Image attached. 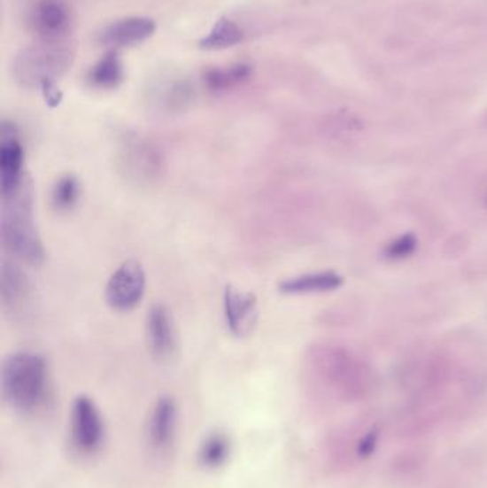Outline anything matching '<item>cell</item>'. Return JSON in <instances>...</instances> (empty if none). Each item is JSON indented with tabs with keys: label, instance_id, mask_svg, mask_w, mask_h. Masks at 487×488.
<instances>
[{
	"label": "cell",
	"instance_id": "obj_6",
	"mask_svg": "<svg viewBox=\"0 0 487 488\" xmlns=\"http://www.w3.org/2000/svg\"><path fill=\"white\" fill-rule=\"evenodd\" d=\"M179 406L174 397L160 396L149 411L146 441L151 452L166 454L176 443L179 431Z\"/></svg>",
	"mask_w": 487,
	"mask_h": 488
},
{
	"label": "cell",
	"instance_id": "obj_8",
	"mask_svg": "<svg viewBox=\"0 0 487 488\" xmlns=\"http://www.w3.org/2000/svg\"><path fill=\"white\" fill-rule=\"evenodd\" d=\"M72 16L63 0H41L32 13V26L42 42H63L71 30Z\"/></svg>",
	"mask_w": 487,
	"mask_h": 488
},
{
	"label": "cell",
	"instance_id": "obj_21",
	"mask_svg": "<svg viewBox=\"0 0 487 488\" xmlns=\"http://www.w3.org/2000/svg\"><path fill=\"white\" fill-rule=\"evenodd\" d=\"M379 430L370 429L359 438L354 447V454L358 455V459H367L376 450L377 443H379Z\"/></svg>",
	"mask_w": 487,
	"mask_h": 488
},
{
	"label": "cell",
	"instance_id": "obj_2",
	"mask_svg": "<svg viewBox=\"0 0 487 488\" xmlns=\"http://www.w3.org/2000/svg\"><path fill=\"white\" fill-rule=\"evenodd\" d=\"M2 237L4 247L29 265H41L44 259L42 240L34 221L29 188L23 183L19 190L4 198Z\"/></svg>",
	"mask_w": 487,
	"mask_h": 488
},
{
	"label": "cell",
	"instance_id": "obj_9",
	"mask_svg": "<svg viewBox=\"0 0 487 488\" xmlns=\"http://www.w3.org/2000/svg\"><path fill=\"white\" fill-rule=\"evenodd\" d=\"M146 334L151 356L159 361L174 359L177 350V334L174 319L166 307L153 306L146 319Z\"/></svg>",
	"mask_w": 487,
	"mask_h": 488
},
{
	"label": "cell",
	"instance_id": "obj_14",
	"mask_svg": "<svg viewBox=\"0 0 487 488\" xmlns=\"http://www.w3.org/2000/svg\"><path fill=\"white\" fill-rule=\"evenodd\" d=\"M344 284V277L336 272H316L295 275L283 280L279 290L284 294H319L337 290Z\"/></svg>",
	"mask_w": 487,
	"mask_h": 488
},
{
	"label": "cell",
	"instance_id": "obj_16",
	"mask_svg": "<svg viewBox=\"0 0 487 488\" xmlns=\"http://www.w3.org/2000/svg\"><path fill=\"white\" fill-rule=\"evenodd\" d=\"M90 86L102 90L118 88L123 81L122 60L115 50L109 51L99 62L89 70Z\"/></svg>",
	"mask_w": 487,
	"mask_h": 488
},
{
	"label": "cell",
	"instance_id": "obj_5",
	"mask_svg": "<svg viewBox=\"0 0 487 488\" xmlns=\"http://www.w3.org/2000/svg\"><path fill=\"white\" fill-rule=\"evenodd\" d=\"M146 275L142 266L128 260L111 275L106 286V301L113 310L130 312L143 298Z\"/></svg>",
	"mask_w": 487,
	"mask_h": 488
},
{
	"label": "cell",
	"instance_id": "obj_13",
	"mask_svg": "<svg viewBox=\"0 0 487 488\" xmlns=\"http://www.w3.org/2000/svg\"><path fill=\"white\" fill-rule=\"evenodd\" d=\"M232 454V437L223 430H214L200 441L196 459L204 470L218 471L229 462Z\"/></svg>",
	"mask_w": 487,
	"mask_h": 488
},
{
	"label": "cell",
	"instance_id": "obj_23",
	"mask_svg": "<svg viewBox=\"0 0 487 488\" xmlns=\"http://www.w3.org/2000/svg\"><path fill=\"white\" fill-rule=\"evenodd\" d=\"M41 90L49 106H59L60 102H62L63 93L60 92V89L56 85V81H43L41 85Z\"/></svg>",
	"mask_w": 487,
	"mask_h": 488
},
{
	"label": "cell",
	"instance_id": "obj_4",
	"mask_svg": "<svg viewBox=\"0 0 487 488\" xmlns=\"http://www.w3.org/2000/svg\"><path fill=\"white\" fill-rule=\"evenodd\" d=\"M104 414L93 399L81 394L72 403L69 414V443L76 454L93 457L106 445Z\"/></svg>",
	"mask_w": 487,
	"mask_h": 488
},
{
	"label": "cell",
	"instance_id": "obj_1",
	"mask_svg": "<svg viewBox=\"0 0 487 488\" xmlns=\"http://www.w3.org/2000/svg\"><path fill=\"white\" fill-rule=\"evenodd\" d=\"M0 387L9 407L20 414H35L52 397L48 361L34 352H18L4 359Z\"/></svg>",
	"mask_w": 487,
	"mask_h": 488
},
{
	"label": "cell",
	"instance_id": "obj_18",
	"mask_svg": "<svg viewBox=\"0 0 487 488\" xmlns=\"http://www.w3.org/2000/svg\"><path fill=\"white\" fill-rule=\"evenodd\" d=\"M27 275L18 266L4 261L2 268V298L4 305L12 307L20 305L27 298Z\"/></svg>",
	"mask_w": 487,
	"mask_h": 488
},
{
	"label": "cell",
	"instance_id": "obj_3",
	"mask_svg": "<svg viewBox=\"0 0 487 488\" xmlns=\"http://www.w3.org/2000/svg\"><path fill=\"white\" fill-rule=\"evenodd\" d=\"M74 50L67 42H42L23 49L15 60V76L23 86H37L56 81L71 67Z\"/></svg>",
	"mask_w": 487,
	"mask_h": 488
},
{
	"label": "cell",
	"instance_id": "obj_12",
	"mask_svg": "<svg viewBox=\"0 0 487 488\" xmlns=\"http://www.w3.org/2000/svg\"><path fill=\"white\" fill-rule=\"evenodd\" d=\"M156 32V23L149 18H126L106 26L99 42L107 48H125L148 41Z\"/></svg>",
	"mask_w": 487,
	"mask_h": 488
},
{
	"label": "cell",
	"instance_id": "obj_7",
	"mask_svg": "<svg viewBox=\"0 0 487 488\" xmlns=\"http://www.w3.org/2000/svg\"><path fill=\"white\" fill-rule=\"evenodd\" d=\"M25 151L19 140L18 128L11 121H4L0 137V190L8 198L20 189L23 180Z\"/></svg>",
	"mask_w": 487,
	"mask_h": 488
},
{
	"label": "cell",
	"instance_id": "obj_17",
	"mask_svg": "<svg viewBox=\"0 0 487 488\" xmlns=\"http://www.w3.org/2000/svg\"><path fill=\"white\" fill-rule=\"evenodd\" d=\"M244 41V30L229 18L218 19L211 32L199 42L204 50H225Z\"/></svg>",
	"mask_w": 487,
	"mask_h": 488
},
{
	"label": "cell",
	"instance_id": "obj_11",
	"mask_svg": "<svg viewBox=\"0 0 487 488\" xmlns=\"http://www.w3.org/2000/svg\"><path fill=\"white\" fill-rule=\"evenodd\" d=\"M120 166L126 176L137 183H151L162 173V154L146 143H132L120 151Z\"/></svg>",
	"mask_w": 487,
	"mask_h": 488
},
{
	"label": "cell",
	"instance_id": "obj_19",
	"mask_svg": "<svg viewBox=\"0 0 487 488\" xmlns=\"http://www.w3.org/2000/svg\"><path fill=\"white\" fill-rule=\"evenodd\" d=\"M79 198H81V183L71 174L60 177L53 186L52 195H50L53 207L59 212L73 209L74 205H78Z\"/></svg>",
	"mask_w": 487,
	"mask_h": 488
},
{
	"label": "cell",
	"instance_id": "obj_15",
	"mask_svg": "<svg viewBox=\"0 0 487 488\" xmlns=\"http://www.w3.org/2000/svg\"><path fill=\"white\" fill-rule=\"evenodd\" d=\"M253 74V67L248 63H236L226 69H207L204 74V83L211 92H226L248 81Z\"/></svg>",
	"mask_w": 487,
	"mask_h": 488
},
{
	"label": "cell",
	"instance_id": "obj_20",
	"mask_svg": "<svg viewBox=\"0 0 487 488\" xmlns=\"http://www.w3.org/2000/svg\"><path fill=\"white\" fill-rule=\"evenodd\" d=\"M416 249V236L414 233H405V235L398 236L395 240L388 243L384 247L383 254L388 260L400 261L412 256Z\"/></svg>",
	"mask_w": 487,
	"mask_h": 488
},
{
	"label": "cell",
	"instance_id": "obj_10",
	"mask_svg": "<svg viewBox=\"0 0 487 488\" xmlns=\"http://www.w3.org/2000/svg\"><path fill=\"white\" fill-rule=\"evenodd\" d=\"M226 324L236 337H246L258 323L259 310L255 296L228 287L223 296Z\"/></svg>",
	"mask_w": 487,
	"mask_h": 488
},
{
	"label": "cell",
	"instance_id": "obj_22",
	"mask_svg": "<svg viewBox=\"0 0 487 488\" xmlns=\"http://www.w3.org/2000/svg\"><path fill=\"white\" fill-rule=\"evenodd\" d=\"M421 464H423V454L421 452H405L403 454H398L393 467L395 470L402 473H410L419 469Z\"/></svg>",
	"mask_w": 487,
	"mask_h": 488
}]
</instances>
